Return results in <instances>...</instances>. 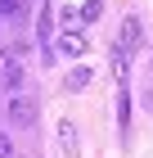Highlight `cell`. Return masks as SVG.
<instances>
[{
  "mask_svg": "<svg viewBox=\"0 0 153 158\" xmlns=\"http://www.w3.org/2000/svg\"><path fill=\"white\" fill-rule=\"evenodd\" d=\"M99 9H104V0H86V5H81V23H95Z\"/></svg>",
  "mask_w": 153,
  "mask_h": 158,
  "instance_id": "30bf717a",
  "label": "cell"
},
{
  "mask_svg": "<svg viewBox=\"0 0 153 158\" xmlns=\"http://www.w3.org/2000/svg\"><path fill=\"white\" fill-rule=\"evenodd\" d=\"M0 158H14V140L9 135H0Z\"/></svg>",
  "mask_w": 153,
  "mask_h": 158,
  "instance_id": "4fadbf2b",
  "label": "cell"
},
{
  "mask_svg": "<svg viewBox=\"0 0 153 158\" xmlns=\"http://www.w3.org/2000/svg\"><path fill=\"white\" fill-rule=\"evenodd\" d=\"M90 77H95L90 68H86V63H77V68L63 77V86H68V90H86V86H90Z\"/></svg>",
  "mask_w": 153,
  "mask_h": 158,
  "instance_id": "8992f818",
  "label": "cell"
},
{
  "mask_svg": "<svg viewBox=\"0 0 153 158\" xmlns=\"http://www.w3.org/2000/svg\"><path fill=\"white\" fill-rule=\"evenodd\" d=\"M0 14H5V18H14V14H18V0H0Z\"/></svg>",
  "mask_w": 153,
  "mask_h": 158,
  "instance_id": "7c38bea8",
  "label": "cell"
},
{
  "mask_svg": "<svg viewBox=\"0 0 153 158\" xmlns=\"http://www.w3.org/2000/svg\"><path fill=\"white\" fill-rule=\"evenodd\" d=\"M50 32H54V18H50V9H41V18H36V36L50 41Z\"/></svg>",
  "mask_w": 153,
  "mask_h": 158,
  "instance_id": "9c48e42d",
  "label": "cell"
},
{
  "mask_svg": "<svg viewBox=\"0 0 153 158\" xmlns=\"http://www.w3.org/2000/svg\"><path fill=\"white\" fill-rule=\"evenodd\" d=\"M144 109L153 113V81H149V90H144Z\"/></svg>",
  "mask_w": 153,
  "mask_h": 158,
  "instance_id": "5bb4252c",
  "label": "cell"
},
{
  "mask_svg": "<svg viewBox=\"0 0 153 158\" xmlns=\"http://www.w3.org/2000/svg\"><path fill=\"white\" fill-rule=\"evenodd\" d=\"M0 81L9 86V90H18V86H23V63L14 59V54H5V59H0Z\"/></svg>",
  "mask_w": 153,
  "mask_h": 158,
  "instance_id": "277c9868",
  "label": "cell"
},
{
  "mask_svg": "<svg viewBox=\"0 0 153 158\" xmlns=\"http://www.w3.org/2000/svg\"><path fill=\"white\" fill-rule=\"evenodd\" d=\"M36 113H41L36 95H23V90H14V95H9V122H14V127H32Z\"/></svg>",
  "mask_w": 153,
  "mask_h": 158,
  "instance_id": "6da1fadb",
  "label": "cell"
},
{
  "mask_svg": "<svg viewBox=\"0 0 153 158\" xmlns=\"http://www.w3.org/2000/svg\"><path fill=\"white\" fill-rule=\"evenodd\" d=\"M59 145H63V154H68V158H77V154H81V135H77V122H59Z\"/></svg>",
  "mask_w": 153,
  "mask_h": 158,
  "instance_id": "5b68a950",
  "label": "cell"
},
{
  "mask_svg": "<svg viewBox=\"0 0 153 158\" xmlns=\"http://www.w3.org/2000/svg\"><path fill=\"white\" fill-rule=\"evenodd\" d=\"M126 73H131V50L113 45V77H117V81H126Z\"/></svg>",
  "mask_w": 153,
  "mask_h": 158,
  "instance_id": "ba28073f",
  "label": "cell"
},
{
  "mask_svg": "<svg viewBox=\"0 0 153 158\" xmlns=\"http://www.w3.org/2000/svg\"><path fill=\"white\" fill-rule=\"evenodd\" d=\"M86 50H90L86 32H77V27H63V36H59V54H63V59H81Z\"/></svg>",
  "mask_w": 153,
  "mask_h": 158,
  "instance_id": "7a4b0ae2",
  "label": "cell"
},
{
  "mask_svg": "<svg viewBox=\"0 0 153 158\" xmlns=\"http://www.w3.org/2000/svg\"><path fill=\"white\" fill-rule=\"evenodd\" d=\"M81 23V9H63V27H77Z\"/></svg>",
  "mask_w": 153,
  "mask_h": 158,
  "instance_id": "8fae6325",
  "label": "cell"
},
{
  "mask_svg": "<svg viewBox=\"0 0 153 158\" xmlns=\"http://www.w3.org/2000/svg\"><path fill=\"white\" fill-rule=\"evenodd\" d=\"M126 127H131V90L117 86V131H126Z\"/></svg>",
  "mask_w": 153,
  "mask_h": 158,
  "instance_id": "52a82bcc",
  "label": "cell"
},
{
  "mask_svg": "<svg viewBox=\"0 0 153 158\" xmlns=\"http://www.w3.org/2000/svg\"><path fill=\"white\" fill-rule=\"evenodd\" d=\"M140 41H144V23L131 14L126 23H122V41H117V45H122V50H140Z\"/></svg>",
  "mask_w": 153,
  "mask_h": 158,
  "instance_id": "3957f363",
  "label": "cell"
}]
</instances>
